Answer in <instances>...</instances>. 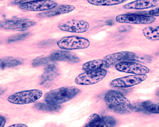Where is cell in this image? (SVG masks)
<instances>
[{
    "label": "cell",
    "instance_id": "obj_1",
    "mask_svg": "<svg viewBox=\"0 0 159 127\" xmlns=\"http://www.w3.org/2000/svg\"><path fill=\"white\" fill-rule=\"evenodd\" d=\"M104 100L108 107L117 114H128L134 110L130 101L121 93L116 91H108L105 95Z\"/></svg>",
    "mask_w": 159,
    "mask_h": 127
},
{
    "label": "cell",
    "instance_id": "obj_11",
    "mask_svg": "<svg viewBox=\"0 0 159 127\" xmlns=\"http://www.w3.org/2000/svg\"><path fill=\"white\" fill-rule=\"evenodd\" d=\"M36 22L25 19H15L2 21L1 27L7 30L24 29L34 26Z\"/></svg>",
    "mask_w": 159,
    "mask_h": 127
},
{
    "label": "cell",
    "instance_id": "obj_30",
    "mask_svg": "<svg viewBox=\"0 0 159 127\" xmlns=\"http://www.w3.org/2000/svg\"><path fill=\"white\" fill-rule=\"evenodd\" d=\"M156 95L157 96L159 97V89H158V90H157V92Z\"/></svg>",
    "mask_w": 159,
    "mask_h": 127
},
{
    "label": "cell",
    "instance_id": "obj_8",
    "mask_svg": "<svg viewBox=\"0 0 159 127\" xmlns=\"http://www.w3.org/2000/svg\"><path fill=\"white\" fill-rule=\"evenodd\" d=\"M117 22L119 23L135 24H147L154 22L156 19L154 17L138 14H124L116 17Z\"/></svg>",
    "mask_w": 159,
    "mask_h": 127
},
{
    "label": "cell",
    "instance_id": "obj_25",
    "mask_svg": "<svg viewBox=\"0 0 159 127\" xmlns=\"http://www.w3.org/2000/svg\"><path fill=\"white\" fill-rule=\"evenodd\" d=\"M52 61L50 57L37 58L35 59L33 62V66L34 67L46 64L50 61Z\"/></svg>",
    "mask_w": 159,
    "mask_h": 127
},
{
    "label": "cell",
    "instance_id": "obj_6",
    "mask_svg": "<svg viewBox=\"0 0 159 127\" xmlns=\"http://www.w3.org/2000/svg\"><path fill=\"white\" fill-rule=\"evenodd\" d=\"M147 78L146 74L129 75L113 80L110 83L109 85L114 88H128L140 83Z\"/></svg>",
    "mask_w": 159,
    "mask_h": 127
},
{
    "label": "cell",
    "instance_id": "obj_24",
    "mask_svg": "<svg viewBox=\"0 0 159 127\" xmlns=\"http://www.w3.org/2000/svg\"><path fill=\"white\" fill-rule=\"evenodd\" d=\"M29 35V33H27L12 36L9 38L7 42L10 43L22 40L25 39Z\"/></svg>",
    "mask_w": 159,
    "mask_h": 127
},
{
    "label": "cell",
    "instance_id": "obj_14",
    "mask_svg": "<svg viewBox=\"0 0 159 127\" xmlns=\"http://www.w3.org/2000/svg\"><path fill=\"white\" fill-rule=\"evenodd\" d=\"M159 5V0H137L123 6L127 9L143 10L153 8Z\"/></svg>",
    "mask_w": 159,
    "mask_h": 127
},
{
    "label": "cell",
    "instance_id": "obj_13",
    "mask_svg": "<svg viewBox=\"0 0 159 127\" xmlns=\"http://www.w3.org/2000/svg\"><path fill=\"white\" fill-rule=\"evenodd\" d=\"M75 9L74 5L68 4H62L57 5L55 7L38 15L40 18H51L58 15L69 13Z\"/></svg>",
    "mask_w": 159,
    "mask_h": 127
},
{
    "label": "cell",
    "instance_id": "obj_26",
    "mask_svg": "<svg viewBox=\"0 0 159 127\" xmlns=\"http://www.w3.org/2000/svg\"><path fill=\"white\" fill-rule=\"evenodd\" d=\"M149 14L151 16H159V7L150 10Z\"/></svg>",
    "mask_w": 159,
    "mask_h": 127
},
{
    "label": "cell",
    "instance_id": "obj_5",
    "mask_svg": "<svg viewBox=\"0 0 159 127\" xmlns=\"http://www.w3.org/2000/svg\"><path fill=\"white\" fill-rule=\"evenodd\" d=\"M107 73V71L105 69L86 71L78 75L75 81L80 85L94 84L102 80Z\"/></svg>",
    "mask_w": 159,
    "mask_h": 127
},
{
    "label": "cell",
    "instance_id": "obj_3",
    "mask_svg": "<svg viewBox=\"0 0 159 127\" xmlns=\"http://www.w3.org/2000/svg\"><path fill=\"white\" fill-rule=\"evenodd\" d=\"M43 95L41 91L32 90L16 93L7 98L10 103L17 105H25L35 102Z\"/></svg>",
    "mask_w": 159,
    "mask_h": 127
},
{
    "label": "cell",
    "instance_id": "obj_12",
    "mask_svg": "<svg viewBox=\"0 0 159 127\" xmlns=\"http://www.w3.org/2000/svg\"><path fill=\"white\" fill-rule=\"evenodd\" d=\"M136 58V54L133 52L124 51L105 56L104 59L110 65H113L124 62L132 61Z\"/></svg>",
    "mask_w": 159,
    "mask_h": 127
},
{
    "label": "cell",
    "instance_id": "obj_16",
    "mask_svg": "<svg viewBox=\"0 0 159 127\" xmlns=\"http://www.w3.org/2000/svg\"><path fill=\"white\" fill-rule=\"evenodd\" d=\"M110 64L104 59H97L85 63L83 65L82 69L86 71L105 69L109 68Z\"/></svg>",
    "mask_w": 159,
    "mask_h": 127
},
{
    "label": "cell",
    "instance_id": "obj_28",
    "mask_svg": "<svg viewBox=\"0 0 159 127\" xmlns=\"http://www.w3.org/2000/svg\"><path fill=\"white\" fill-rule=\"evenodd\" d=\"M0 118H1V127H3L6 123V119L4 116L1 115Z\"/></svg>",
    "mask_w": 159,
    "mask_h": 127
},
{
    "label": "cell",
    "instance_id": "obj_27",
    "mask_svg": "<svg viewBox=\"0 0 159 127\" xmlns=\"http://www.w3.org/2000/svg\"><path fill=\"white\" fill-rule=\"evenodd\" d=\"M36 0H15L12 2L14 5H21L22 4L31 2Z\"/></svg>",
    "mask_w": 159,
    "mask_h": 127
},
{
    "label": "cell",
    "instance_id": "obj_18",
    "mask_svg": "<svg viewBox=\"0 0 159 127\" xmlns=\"http://www.w3.org/2000/svg\"><path fill=\"white\" fill-rule=\"evenodd\" d=\"M23 60L20 58L8 57L1 59V68L3 69L6 68L15 67L20 65Z\"/></svg>",
    "mask_w": 159,
    "mask_h": 127
},
{
    "label": "cell",
    "instance_id": "obj_2",
    "mask_svg": "<svg viewBox=\"0 0 159 127\" xmlns=\"http://www.w3.org/2000/svg\"><path fill=\"white\" fill-rule=\"evenodd\" d=\"M80 92L75 86H64L49 92L44 99L48 103L60 105L73 99Z\"/></svg>",
    "mask_w": 159,
    "mask_h": 127
},
{
    "label": "cell",
    "instance_id": "obj_29",
    "mask_svg": "<svg viewBox=\"0 0 159 127\" xmlns=\"http://www.w3.org/2000/svg\"><path fill=\"white\" fill-rule=\"evenodd\" d=\"M28 126L24 124H16L9 126V127H27Z\"/></svg>",
    "mask_w": 159,
    "mask_h": 127
},
{
    "label": "cell",
    "instance_id": "obj_4",
    "mask_svg": "<svg viewBox=\"0 0 159 127\" xmlns=\"http://www.w3.org/2000/svg\"><path fill=\"white\" fill-rule=\"evenodd\" d=\"M57 44L62 50H70L87 48L90 46V43L86 38L73 36L62 38Z\"/></svg>",
    "mask_w": 159,
    "mask_h": 127
},
{
    "label": "cell",
    "instance_id": "obj_21",
    "mask_svg": "<svg viewBox=\"0 0 159 127\" xmlns=\"http://www.w3.org/2000/svg\"><path fill=\"white\" fill-rule=\"evenodd\" d=\"M35 107L38 110L48 112L58 111L61 108L60 105L52 104L46 101L45 103H37L35 104Z\"/></svg>",
    "mask_w": 159,
    "mask_h": 127
},
{
    "label": "cell",
    "instance_id": "obj_22",
    "mask_svg": "<svg viewBox=\"0 0 159 127\" xmlns=\"http://www.w3.org/2000/svg\"><path fill=\"white\" fill-rule=\"evenodd\" d=\"M57 69L55 65L53 64L48 65L42 76L43 81L46 82L54 78L57 75Z\"/></svg>",
    "mask_w": 159,
    "mask_h": 127
},
{
    "label": "cell",
    "instance_id": "obj_17",
    "mask_svg": "<svg viewBox=\"0 0 159 127\" xmlns=\"http://www.w3.org/2000/svg\"><path fill=\"white\" fill-rule=\"evenodd\" d=\"M106 125L105 116L101 117L98 114H93L88 118L85 126L92 127H105Z\"/></svg>",
    "mask_w": 159,
    "mask_h": 127
},
{
    "label": "cell",
    "instance_id": "obj_15",
    "mask_svg": "<svg viewBox=\"0 0 159 127\" xmlns=\"http://www.w3.org/2000/svg\"><path fill=\"white\" fill-rule=\"evenodd\" d=\"M50 58L52 61H63L71 63H77L79 58L73 53L64 50H58L52 53Z\"/></svg>",
    "mask_w": 159,
    "mask_h": 127
},
{
    "label": "cell",
    "instance_id": "obj_10",
    "mask_svg": "<svg viewBox=\"0 0 159 127\" xmlns=\"http://www.w3.org/2000/svg\"><path fill=\"white\" fill-rule=\"evenodd\" d=\"M57 6V3L52 0H36L21 4L19 7L24 10L39 11H48Z\"/></svg>",
    "mask_w": 159,
    "mask_h": 127
},
{
    "label": "cell",
    "instance_id": "obj_19",
    "mask_svg": "<svg viewBox=\"0 0 159 127\" xmlns=\"http://www.w3.org/2000/svg\"><path fill=\"white\" fill-rule=\"evenodd\" d=\"M142 107L146 111L159 114V99L144 101L142 103Z\"/></svg>",
    "mask_w": 159,
    "mask_h": 127
},
{
    "label": "cell",
    "instance_id": "obj_23",
    "mask_svg": "<svg viewBox=\"0 0 159 127\" xmlns=\"http://www.w3.org/2000/svg\"><path fill=\"white\" fill-rule=\"evenodd\" d=\"M127 0H88L90 4L97 6H112L123 3Z\"/></svg>",
    "mask_w": 159,
    "mask_h": 127
},
{
    "label": "cell",
    "instance_id": "obj_7",
    "mask_svg": "<svg viewBox=\"0 0 159 127\" xmlns=\"http://www.w3.org/2000/svg\"><path fill=\"white\" fill-rule=\"evenodd\" d=\"M89 27V24L86 21L72 20L61 23L58 27L63 31L79 33L87 32Z\"/></svg>",
    "mask_w": 159,
    "mask_h": 127
},
{
    "label": "cell",
    "instance_id": "obj_9",
    "mask_svg": "<svg viewBox=\"0 0 159 127\" xmlns=\"http://www.w3.org/2000/svg\"><path fill=\"white\" fill-rule=\"evenodd\" d=\"M115 68L119 72L135 75L146 74L150 72V70L147 67L132 61L118 63Z\"/></svg>",
    "mask_w": 159,
    "mask_h": 127
},
{
    "label": "cell",
    "instance_id": "obj_20",
    "mask_svg": "<svg viewBox=\"0 0 159 127\" xmlns=\"http://www.w3.org/2000/svg\"><path fill=\"white\" fill-rule=\"evenodd\" d=\"M143 32L144 36L149 40H159V26L146 28L143 30Z\"/></svg>",
    "mask_w": 159,
    "mask_h": 127
}]
</instances>
